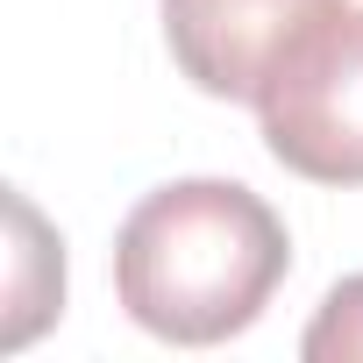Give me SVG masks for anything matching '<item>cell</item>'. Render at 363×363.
Segmentation results:
<instances>
[{
  "mask_svg": "<svg viewBox=\"0 0 363 363\" xmlns=\"http://www.w3.org/2000/svg\"><path fill=\"white\" fill-rule=\"evenodd\" d=\"M285 271V221L235 178H171L128 207L114 235V299L143 335L178 349H214L257 328Z\"/></svg>",
  "mask_w": 363,
  "mask_h": 363,
  "instance_id": "obj_1",
  "label": "cell"
},
{
  "mask_svg": "<svg viewBox=\"0 0 363 363\" xmlns=\"http://www.w3.org/2000/svg\"><path fill=\"white\" fill-rule=\"evenodd\" d=\"M264 150L313 186H363V8H342L257 93Z\"/></svg>",
  "mask_w": 363,
  "mask_h": 363,
  "instance_id": "obj_2",
  "label": "cell"
},
{
  "mask_svg": "<svg viewBox=\"0 0 363 363\" xmlns=\"http://www.w3.org/2000/svg\"><path fill=\"white\" fill-rule=\"evenodd\" d=\"M342 0H164L171 65L214 100H250Z\"/></svg>",
  "mask_w": 363,
  "mask_h": 363,
  "instance_id": "obj_3",
  "label": "cell"
},
{
  "mask_svg": "<svg viewBox=\"0 0 363 363\" xmlns=\"http://www.w3.org/2000/svg\"><path fill=\"white\" fill-rule=\"evenodd\" d=\"M306 363H363V278H342L299 335Z\"/></svg>",
  "mask_w": 363,
  "mask_h": 363,
  "instance_id": "obj_4",
  "label": "cell"
}]
</instances>
